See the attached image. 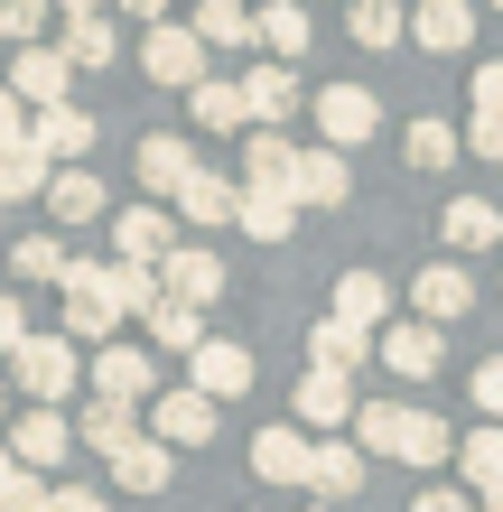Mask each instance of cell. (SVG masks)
I'll list each match as a JSON object with an SVG mask.
<instances>
[{
    "instance_id": "b9f144b4",
    "label": "cell",
    "mask_w": 503,
    "mask_h": 512,
    "mask_svg": "<svg viewBox=\"0 0 503 512\" xmlns=\"http://www.w3.org/2000/svg\"><path fill=\"white\" fill-rule=\"evenodd\" d=\"M66 243H56V233H19V243H10V270H19V280H66Z\"/></svg>"
},
{
    "instance_id": "11a10c76",
    "label": "cell",
    "mask_w": 503,
    "mask_h": 512,
    "mask_svg": "<svg viewBox=\"0 0 503 512\" xmlns=\"http://www.w3.org/2000/svg\"><path fill=\"white\" fill-rule=\"evenodd\" d=\"M94 10H112V0H56V19H94Z\"/></svg>"
},
{
    "instance_id": "7a4b0ae2",
    "label": "cell",
    "mask_w": 503,
    "mask_h": 512,
    "mask_svg": "<svg viewBox=\"0 0 503 512\" xmlns=\"http://www.w3.org/2000/svg\"><path fill=\"white\" fill-rule=\"evenodd\" d=\"M10 382H19L38 410H56V401H66V391L84 382V345L66 336V326H56V336H28V345L10 354Z\"/></svg>"
},
{
    "instance_id": "5bb4252c",
    "label": "cell",
    "mask_w": 503,
    "mask_h": 512,
    "mask_svg": "<svg viewBox=\"0 0 503 512\" xmlns=\"http://www.w3.org/2000/svg\"><path fill=\"white\" fill-rule=\"evenodd\" d=\"M243 187L252 196H299V140L289 131H243Z\"/></svg>"
},
{
    "instance_id": "8fae6325",
    "label": "cell",
    "mask_w": 503,
    "mask_h": 512,
    "mask_svg": "<svg viewBox=\"0 0 503 512\" xmlns=\"http://www.w3.org/2000/svg\"><path fill=\"white\" fill-rule=\"evenodd\" d=\"M177 215H159V205H122V215H112V261H140V270H159L168 252H177Z\"/></svg>"
},
{
    "instance_id": "e0dca14e",
    "label": "cell",
    "mask_w": 503,
    "mask_h": 512,
    "mask_svg": "<svg viewBox=\"0 0 503 512\" xmlns=\"http://www.w3.org/2000/svg\"><path fill=\"white\" fill-rule=\"evenodd\" d=\"M410 47L466 56V47H476V0H410Z\"/></svg>"
},
{
    "instance_id": "680465c9",
    "label": "cell",
    "mask_w": 503,
    "mask_h": 512,
    "mask_svg": "<svg viewBox=\"0 0 503 512\" xmlns=\"http://www.w3.org/2000/svg\"><path fill=\"white\" fill-rule=\"evenodd\" d=\"M308 512H336V503H317V494H308Z\"/></svg>"
},
{
    "instance_id": "f907efd6",
    "label": "cell",
    "mask_w": 503,
    "mask_h": 512,
    "mask_svg": "<svg viewBox=\"0 0 503 512\" xmlns=\"http://www.w3.org/2000/svg\"><path fill=\"white\" fill-rule=\"evenodd\" d=\"M466 94H476V112H503V56H494V66H476V84H466Z\"/></svg>"
},
{
    "instance_id": "ac0fdd59",
    "label": "cell",
    "mask_w": 503,
    "mask_h": 512,
    "mask_svg": "<svg viewBox=\"0 0 503 512\" xmlns=\"http://www.w3.org/2000/svg\"><path fill=\"white\" fill-rule=\"evenodd\" d=\"M187 382L205 391V401H243V391H252V354L233 345V336H205L187 354Z\"/></svg>"
},
{
    "instance_id": "f35d334b",
    "label": "cell",
    "mask_w": 503,
    "mask_h": 512,
    "mask_svg": "<svg viewBox=\"0 0 503 512\" xmlns=\"http://www.w3.org/2000/svg\"><path fill=\"white\" fill-rule=\"evenodd\" d=\"M401 429H410L401 401H364V410H354V447H364V457H382V466H401Z\"/></svg>"
},
{
    "instance_id": "4dcf8cb0",
    "label": "cell",
    "mask_w": 503,
    "mask_h": 512,
    "mask_svg": "<svg viewBox=\"0 0 503 512\" xmlns=\"http://www.w3.org/2000/svg\"><path fill=\"white\" fill-rule=\"evenodd\" d=\"M38 149H47L56 168H84V159H94V112H84V103L38 112Z\"/></svg>"
},
{
    "instance_id": "681fc988",
    "label": "cell",
    "mask_w": 503,
    "mask_h": 512,
    "mask_svg": "<svg viewBox=\"0 0 503 512\" xmlns=\"http://www.w3.org/2000/svg\"><path fill=\"white\" fill-rule=\"evenodd\" d=\"M410 512H485V503H476V494H466V485H429V494H420V503H410Z\"/></svg>"
},
{
    "instance_id": "f5cc1de1",
    "label": "cell",
    "mask_w": 503,
    "mask_h": 512,
    "mask_svg": "<svg viewBox=\"0 0 503 512\" xmlns=\"http://www.w3.org/2000/svg\"><path fill=\"white\" fill-rule=\"evenodd\" d=\"M19 131H28V103L10 94V84H0V140H19Z\"/></svg>"
},
{
    "instance_id": "d6986e66",
    "label": "cell",
    "mask_w": 503,
    "mask_h": 512,
    "mask_svg": "<svg viewBox=\"0 0 503 512\" xmlns=\"http://www.w3.org/2000/svg\"><path fill=\"white\" fill-rule=\"evenodd\" d=\"M233 215H243V177L196 168V177H187V196H177V224H187V233H215V224H233Z\"/></svg>"
},
{
    "instance_id": "6f0895ef",
    "label": "cell",
    "mask_w": 503,
    "mask_h": 512,
    "mask_svg": "<svg viewBox=\"0 0 503 512\" xmlns=\"http://www.w3.org/2000/svg\"><path fill=\"white\" fill-rule=\"evenodd\" d=\"M485 512H503V485H494V494H485Z\"/></svg>"
},
{
    "instance_id": "db71d44e",
    "label": "cell",
    "mask_w": 503,
    "mask_h": 512,
    "mask_svg": "<svg viewBox=\"0 0 503 512\" xmlns=\"http://www.w3.org/2000/svg\"><path fill=\"white\" fill-rule=\"evenodd\" d=\"M112 10H131V19H150V28H159V19L177 10V0H112Z\"/></svg>"
},
{
    "instance_id": "8992f818",
    "label": "cell",
    "mask_w": 503,
    "mask_h": 512,
    "mask_svg": "<svg viewBox=\"0 0 503 512\" xmlns=\"http://www.w3.org/2000/svg\"><path fill=\"white\" fill-rule=\"evenodd\" d=\"M354 410H364L354 373H327V364H308V373H299V429H308V438H336V429H354Z\"/></svg>"
},
{
    "instance_id": "8d00e7d4",
    "label": "cell",
    "mask_w": 503,
    "mask_h": 512,
    "mask_svg": "<svg viewBox=\"0 0 503 512\" xmlns=\"http://www.w3.org/2000/svg\"><path fill=\"white\" fill-rule=\"evenodd\" d=\"M345 38L354 47H401L410 38V10H401V0H345Z\"/></svg>"
},
{
    "instance_id": "4fadbf2b",
    "label": "cell",
    "mask_w": 503,
    "mask_h": 512,
    "mask_svg": "<svg viewBox=\"0 0 503 512\" xmlns=\"http://www.w3.org/2000/svg\"><path fill=\"white\" fill-rule=\"evenodd\" d=\"M10 457L28 466V475H56L75 457V419L66 410H19V429H10Z\"/></svg>"
},
{
    "instance_id": "7c38bea8",
    "label": "cell",
    "mask_w": 503,
    "mask_h": 512,
    "mask_svg": "<svg viewBox=\"0 0 503 512\" xmlns=\"http://www.w3.org/2000/svg\"><path fill=\"white\" fill-rule=\"evenodd\" d=\"M150 438L159 447H205V438H215V401H205L196 382H168L150 401Z\"/></svg>"
},
{
    "instance_id": "6da1fadb",
    "label": "cell",
    "mask_w": 503,
    "mask_h": 512,
    "mask_svg": "<svg viewBox=\"0 0 503 512\" xmlns=\"http://www.w3.org/2000/svg\"><path fill=\"white\" fill-rule=\"evenodd\" d=\"M66 336L75 345H112V326H122V289H112V261H66Z\"/></svg>"
},
{
    "instance_id": "f1b7e54d",
    "label": "cell",
    "mask_w": 503,
    "mask_h": 512,
    "mask_svg": "<svg viewBox=\"0 0 503 512\" xmlns=\"http://www.w3.org/2000/svg\"><path fill=\"white\" fill-rule=\"evenodd\" d=\"M56 47H66L75 75H94V66H112V56H122V28H112V10H94V19H56Z\"/></svg>"
},
{
    "instance_id": "ab89813d",
    "label": "cell",
    "mask_w": 503,
    "mask_h": 512,
    "mask_svg": "<svg viewBox=\"0 0 503 512\" xmlns=\"http://www.w3.org/2000/svg\"><path fill=\"white\" fill-rule=\"evenodd\" d=\"M140 326H150V354H196V345H205V317H196V308H177V298H159Z\"/></svg>"
},
{
    "instance_id": "6125c7cd",
    "label": "cell",
    "mask_w": 503,
    "mask_h": 512,
    "mask_svg": "<svg viewBox=\"0 0 503 512\" xmlns=\"http://www.w3.org/2000/svg\"><path fill=\"white\" fill-rule=\"evenodd\" d=\"M494 10H503V0H494Z\"/></svg>"
},
{
    "instance_id": "74e56055",
    "label": "cell",
    "mask_w": 503,
    "mask_h": 512,
    "mask_svg": "<svg viewBox=\"0 0 503 512\" xmlns=\"http://www.w3.org/2000/svg\"><path fill=\"white\" fill-rule=\"evenodd\" d=\"M448 457H457V429H448V419H438V410H410V429H401V466L438 475Z\"/></svg>"
},
{
    "instance_id": "83f0119b",
    "label": "cell",
    "mask_w": 503,
    "mask_h": 512,
    "mask_svg": "<svg viewBox=\"0 0 503 512\" xmlns=\"http://www.w3.org/2000/svg\"><path fill=\"white\" fill-rule=\"evenodd\" d=\"M401 159L420 168V177H448V168L466 159V131H457V122H438V112H420V122L401 131Z\"/></svg>"
},
{
    "instance_id": "484cf974",
    "label": "cell",
    "mask_w": 503,
    "mask_h": 512,
    "mask_svg": "<svg viewBox=\"0 0 503 512\" xmlns=\"http://www.w3.org/2000/svg\"><path fill=\"white\" fill-rule=\"evenodd\" d=\"M308 447H317L308 429H261L252 438V475H261V485H299L308 494Z\"/></svg>"
},
{
    "instance_id": "bcb514c9",
    "label": "cell",
    "mask_w": 503,
    "mask_h": 512,
    "mask_svg": "<svg viewBox=\"0 0 503 512\" xmlns=\"http://www.w3.org/2000/svg\"><path fill=\"white\" fill-rule=\"evenodd\" d=\"M466 159L503 168V112H476V122H466Z\"/></svg>"
},
{
    "instance_id": "836d02e7",
    "label": "cell",
    "mask_w": 503,
    "mask_h": 512,
    "mask_svg": "<svg viewBox=\"0 0 503 512\" xmlns=\"http://www.w3.org/2000/svg\"><path fill=\"white\" fill-rule=\"evenodd\" d=\"M112 485H122V494H168V485H177V457H168L150 429H140L122 457H112Z\"/></svg>"
},
{
    "instance_id": "60d3db41",
    "label": "cell",
    "mask_w": 503,
    "mask_h": 512,
    "mask_svg": "<svg viewBox=\"0 0 503 512\" xmlns=\"http://www.w3.org/2000/svg\"><path fill=\"white\" fill-rule=\"evenodd\" d=\"M252 233V243H289V233H299V196H252L243 187V215H233Z\"/></svg>"
},
{
    "instance_id": "5b68a950",
    "label": "cell",
    "mask_w": 503,
    "mask_h": 512,
    "mask_svg": "<svg viewBox=\"0 0 503 512\" xmlns=\"http://www.w3.org/2000/svg\"><path fill=\"white\" fill-rule=\"evenodd\" d=\"M308 112H317V140H327V149H364L382 131V94H373V84H317Z\"/></svg>"
},
{
    "instance_id": "7bdbcfd3",
    "label": "cell",
    "mask_w": 503,
    "mask_h": 512,
    "mask_svg": "<svg viewBox=\"0 0 503 512\" xmlns=\"http://www.w3.org/2000/svg\"><path fill=\"white\" fill-rule=\"evenodd\" d=\"M112 289H122V317H150L159 298H168V289H159V270H140V261H112Z\"/></svg>"
},
{
    "instance_id": "91938a15",
    "label": "cell",
    "mask_w": 503,
    "mask_h": 512,
    "mask_svg": "<svg viewBox=\"0 0 503 512\" xmlns=\"http://www.w3.org/2000/svg\"><path fill=\"white\" fill-rule=\"evenodd\" d=\"M0 410H10V391H0Z\"/></svg>"
},
{
    "instance_id": "e575fe53",
    "label": "cell",
    "mask_w": 503,
    "mask_h": 512,
    "mask_svg": "<svg viewBox=\"0 0 503 512\" xmlns=\"http://www.w3.org/2000/svg\"><path fill=\"white\" fill-rule=\"evenodd\" d=\"M261 47H271L280 66H299V56L317 47V19H308V0H261Z\"/></svg>"
},
{
    "instance_id": "9a60e30c",
    "label": "cell",
    "mask_w": 503,
    "mask_h": 512,
    "mask_svg": "<svg viewBox=\"0 0 503 512\" xmlns=\"http://www.w3.org/2000/svg\"><path fill=\"white\" fill-rule=\"evenodd\" d=\"M159 289L177 298V308H196V317H205V308L224 298V261L205 252V243H177V252L159 261Z\"/></svg>"
},
{
    "instance_id": "816d5d0a",
    "label": "cell",
    "mask_w": 503,
    "mask_h": 512,
    "mask_svg": "<svg viewBox=\"0 0 503 512\" xmlns=\"http://www.w3.org/2000/svg\"><path fill=\"white\" fill-rule=\"evenodd\" d=\"M47 512H112V503H103L94 485H56V494H47Z\"/></svg>"
},
{
    "instance_id": "94428289",
    "label": "cell",
    "mask_w": 503,
    "mask_h": 512,
    "mask_svg": "<svg viewBox=\"0 0 503 512\" xmlns=\"http://www.w3.org/2000/svg\"><path fill=\"white\" fill-rule=\"evenodd\" d=\"M0 224H10V205H0Z\"/></svg>"
},
{
    "instance_id": "d6a6232c",
    "label": "cell",
    "mask_w": 503,
    "mask_h": 512,
    "mask_svg": "<svg viewBox=\"0 0 503 512\" xmlns=\"http://www.w3.org/2000/svg\"><path fill=\"white\" fill-rule=\"evenodd\" d=\"M131 438H140V410H131V401H94V391H84V419H75V447H94V457H122Z\"/></svg>"
},
{
    "instance_id": "603a6c76",
    "label": "cell",
    "mask_w": 503,
    "mask_h": 512,
    "mask_svg": "<svg viewBox=\"0 0 503 512\" xmlns=\"http://www.w3.org/2000/svg\"><path fill=\"white\" fill-rule=\"evenodd\" d=\"M336 317L364 326V336H382V326H392V280H382L373 261H354L345 280H336Z\"/></svg>"
},
{
    "instance_id": "d590c367",
    "label": "cell",
    "mask_w": 503,
    "mask_h": 512,
    "mask_svg": "<svg viewBox=\"0 0 503 512\" xmlns=\"http://www.w3.org/2000/svg\"><path fill=\"white\" fill-rule=\"evenodd\" d=\"M457 475H466V494H476V503H485V494L503 485V429H494V419L457 438Z\"/></svg>"
},
{
    "instance_id": "ba28073f",
    "label": "cell",
    "mask_w": 503,
    "mask_h": 512,
    "mask_svg": "<svg viewBox=\"0 0 503 512\" xmlns=\"http://www.w3.org/2000/svg\"><path fill=\"white\" fill-rule=\"evenodd\" d=\"M243 103H252V131H280V122H299L308 84H299V66L261 56V66H243Z\"/></svg>"
},
{
    "instance_id": "cb8c5ba5",
    "label": "cell",
    "mask_w": 503,
    "mask_h": 512,
    "mask_svg": "<svg viewBox=\"0 0 503 512\" xmlns=\"http://www.w3.org/2000/svg\"><path fill=\"white\" fill-rule=\"evenodd\" d=\"M345 196H354L345 149H299V215H336Z\"/></svg>"
},
{
    "instance_id": "52a82bcc",
    "label": "cell",
    "mask_w": 503,
    "mask_h": 512,
    "mask_svg": "<svg viewBox=\"0 0 503 512\" xmlns=\"http://www.w3.org/2000/svg\"><path fill=\"white\" fill-rule=\"evenodd\" d=\"M373 364L401 373V382H429L438 364H448V336H438L429 317H401V326H382V336H373Z\"/></svg>"
},
{
    "instance_id": "277c9868",
    "label": "cell",
    "mask_w": 503,
    "mask_h": 512,
    "mask_svg": "<svg viewBox=\"0 0 503 512\" xmlns=\"http://www.w3.org/2000/svg\"><path fill=\"white\" fill-rule=\"evenodd\" d=\"M84 382H94V401H131V410H150L159 401V354L150 345H94V364H84Z\"/></svg>"
},
{
    "instance_id": "9f6ffc18",
    "label": "cell",
    "mask_w": 503,
    "mask_h": 512,
    "mask_svg": "<svg viewBox=\"0 0 503 512\" xmlns=\"http://www.w3.org/2000/svg\"><path fill=\"white\" fill-rule=\"evenodd\" d=\"M10 475H19V457H10V438H0V485H10Z\"/></svg>"
},
{
    "instance_id": "9c48e42d",
    "label": "cell",
    "mask_w": 503,
    "mask_h": 512,
    "mask_svg": "<svg viewBox=\"0 0 503 512\" xmlns=\"http://www.w3.org/2000/svg\"><path fill=\"white\" fill-rule=\"evenodd\" d=\"M10 94H19L28 112L75 103V66H66V47H19V56H10Z\"/></svg>"
},
{
    "instance_id": "44dd1931",
    "label": "cell",
    "mask_w": 503,
    "mask_h": 512,
    "mask_svg": "<svg viewBox=\"0 0 503 512\" xmlns=\"http://www.w3.org/2000/svg\"><path fill=\"white\" fill-rule=\"evenodd\" d=\"M410 308H420L429 326H457L466 308H476V280H466V270H457V261H429V270H420V280H410Z\"/></svg>"
},
{
    "instance_id": "1f68e13d",
    "label": "cell",
    "mask_w": 503,
    "mask_h": 512,
    "mask_svg": "<svg viewBox=\"0 0 503 512\" xmlns=\"http://www.w3.org/2000/svg\"><path fill=\"white\" fill-rule=\"evenodd\" d=\"M308 364H327V373H364V364H373V336H364V326H345V317L327 308V317L308 326Z\"/></svg>"
},
{
    "instance_id": "f546056e",
    "label": "cell",
    "mask_w": 503,
    "mask_h": 512,
    "mask_svg": "<svg viewBox=\"0 0 503 512\" xmlns=\"http://www.w3.org/2000/svg\"><path fill=\"white\" fill-rule=\"evenodd\" d=\"M187 112H196V131H252V103H243V75H205L196 94H187Z\"/></svg>"
},
{
    "instance_id": "7402d4cb",
    "label": "cell",
    "mask_w": 503,
    "mask_h": 512,
    "mask_svg": "<svg viewBox=\"0 0 503 512\" xmlns=\"http://www.w3.org/2000/svg\"><path fill=\"white\" fill-rule=\"evenodd\" d=\"M47 177H56V159L38 149V131H19V140H0V205H28V196L47 205Z\"/></svg>"
},
{
    "instance_id": "c3c4849f",
    "label": "cell",
    "mask_w": 503,
    "mask_h": 512,
    "mask_svg": "<svg viewBox=\"0 0 503 512\" xmlns=\"http://www.w3.org/2000/svg\"><path fill=\"white\" fill-rule=\"evenodd\" d=\"M28 345V308H19V289H0V354H19Z\"/></svg>"
},
{
    "instance_id": "f6af8a7d",
    "label": "cell",
    "mask_w": 503,
    "mask_h": 512,
    "mask_svg": "<svg viewBox=\"0 0 503 512\" xmlns=\"http://www.w3.org/2000/svg\"><path fill=\"white\" fill-rule=\"evenodd\" d=\"M466 401H476V410L494 419V429H503V354H485V364H476V382H466Z\"/></svg>"
},
{
    "instance_id": "30bf717a",
    "label": "cell",
    "mask_w": 503,
    "mask_h": 512,
    "mask_svg": "<svg viewBox=\"0 0 503 512\" xmlns=\"http://www.w3.org/2000/svg\"><path fill=\"white\" fill-rule=\"evenodd\" d=\"M364 485H373V457H364L354 438H317V447H308V494H317V503H354Z\"/></svg>"
},
{
    "instance_id": "4316f807",
    "label": "cell",
    "mask_w": 503,
    "mask_h": 512,
    "mask_svg": "<svg viewBox=\"0 0 503 512\" xmlns=\"http://www.w3.org/2000/svg\"><path fill=\"white\" fill-rule=\"evenodd\" d=\"M438 243H448V261H457V252H494V243H503V205L457 196L448 215H438Z\"/></svg>"
},
{
    "instance_id": "2e32d148",
    "label": "cell",
    "mask_w": 503,
    "mask_h": 512,
    "mask_svg": "<svg viewBox=\"0 0 503 512\" xmlns=\"http://www.w3.org/2000/svg\"><path fill=\"white\" fill-rule=\"evenodd\" d=\"M196 168H205V159H196V149L177 140V131H150V140L131 149V177H140V187H150V196H168V205L187 196V177H196Z\"/></svg>"
},
{
    "instance_id": "d4e9b609",
    "label": "cell",
    "mask_w": 503,
    "mask_h": 512,
    "mask_svg": "<svg viewBox=\"0 0 503 512\" xmlns=\"http://www.w3.org/2000/svg\"><path fill=\"white\" fill-rule=\"evenodd\" d=\"M196 38L205 47H233V56H243V47H261V0H196Z\"/></svg>"
},
{
    "instance_id": "3957f363",
    "label": "cell",
    "mask_w": 503,
    "mask_h": 512,
    "mask_svg": "<svg viewBox=\"0 0 503 512\" xmlns=\"http://www.w3.org/2000/svg\"><path fill=\"white\" fill-rule=\"evenodd\" d=\"M205 56H215V47H205L187 19L140 28V75H150V84H177V94H196V84H205Z\"/></svg>"
},
{
    "instance_id": "7dc6e473",
    "label": "cell",
    "mask_w": 503,
    "mask_h": 512,
    "mask_svg": "<svg viewBox=\"0 0 503 512\" xmlns=\"http://www.w3.org/2000/svg\"><path fill=\"white\" fill-rule=\"evenodd\" d=\"M47 494H56L47 475H28V466H19L10 485H0V512H47Z\"/></svg>"
},
{
    "instance_id": "ffe728a7",
    "label": "cell",
    "mask_w": 503,
    "mask_h": 512,
    "mask_svg": "<svg viewBox=\"0 0 503 512\" xmlns=\"http://www.w3.org/2000/svg\"><path fill=\"white\" fill-rule=\"evenodd\" d=\"M47 215L66 224V233H75V224H103V215H112V187H103L94 168H56V177H47Z\"/></svg>"
},
{
    "instance_id": "ee69618b",
    "label": "cell",
    "mask_w": 503,
    "mask_h": 512,
    "mask_svg": "<svg viewBox=\"0 0 503 512\" xmlns=\"http://www.w3.org/2000/svg\"><path fill=\"white\" fill-rule=\"evenodd\" d=\"M47 19H56V0H0V38H10V47H38Z\"/></svg>"
}]
</instances>
